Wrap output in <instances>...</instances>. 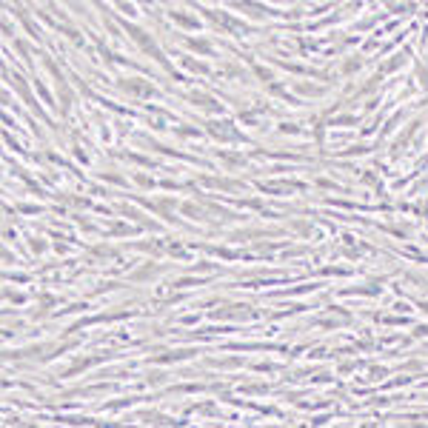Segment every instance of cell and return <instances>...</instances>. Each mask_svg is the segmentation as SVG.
<instances>
[{
  "instance_id": "7a4b0ae2",
  "label": "cell",
  "mask_w": 428,
  "mask_h": 428,
  "mask_svg": "<svg viewBox=\"0 0 428 428\" xmlns=\"http://www.w3.org/2000/svg\"><path fill=\"white\" fill-rule=\"evenodd\" d=\"M120 89H123V92H134L137 97H152V95H154V86H152V83H146V80H140V77L123 80V83H120Z\"/></svg>"
},
{
  "instance_id": "9c48e42d",
  "label": "cell",
  "mask_w": 428,
  "mask_h": 428,
  "mask_svg": "<svg viewBox=\"0 0 428 428\" xmlns=\"http://www.w3.org/2000/svg\"><path fill=\"white\" fill-rule=\"evenodd\" d=\"M406 63V54H400V58H394L391 63H385V72H391V69H397V66Z\"/></svg>"
},
{
  "instance_id": "52a82bcc",
  "label": "cell",
  "mask_w": 428,
  "mask_h": 428,
  "mask_svg": "<svg viewBox=\"0 0 428 428\" xmlns=\"http://www.w3.org/2000/svg\"><path fill=\"white\" fill-rule=\"evenodd\" d=\"M154 271H157V266H154V263H149V266H143V269L134 271V277H137V280H149V274H154Z\"/></svg>"
},
{
  "instance_id": "5b68a950",
  "label": "cell",
  "mask_w": 428,
  "mask_h": 428,
  "mask_svg": "<svg viewBox=\"0 0 428 428\" xmlns=\"http://www.w3.org/2000/svg\"><path fill=\"white\" fill-rule=\"evenodd\" d=\"M58 83H60V111L66 115L69 106H72V95H69V86H66L63 80H58Z\"/></svg>"
},
{
  "instance_id": "ba28073f",
  "label": "cell",
  "mask_w": 428,
  "mask_h": 428,
  "mask_svg": "<svg viewBox=\"0 0 428 428\" xmlns=\"http://www.w3.org/2000/svg\"><path fill=\"white\" fill-rule=\"evenodd\" d=\"M360 63H363V60L360 58H351V60H346V63H343V69H346V72H354V69H360Z\"/></svg>"
},
{
  "instance_id": "8992f818",
  "label": "cell",
  "mask_w": 428,
  "mask_h": 428,
  "mask_svg": "<svg viewBox=\"0 0 428 428\" xmlns=\"http://www.w3.org/2000/svg\"><path fill=\"white\" fill-rule=\"evenodd\" d=\"M186 46H189V49H194L197 54H206V51H211V43H209V40H186Z\"/></svg>"
},
{
  "instance_id": "6da1fadb",
  "label": "cell",
  "mask_w": 428,
  "mask_h": 428,
  "mask_svg": "<svg viewBox=\"0 0 428 428\" xmlns=\"http://www.w3.org/2000/svg\"><path fill=\"white\" fill-rule=\"evenodd\" d=\"M129 32H131V37H134V40H137V43L143 46V51H149V54H154L157 60H163V54L157 51V43H154V40H152L149 35H146V32L140 29V26H129Z\"/></svg>"
},
{
  "instance_id": "277c9868",
  "label": "cell",
  "mask_w": 428,
  "mask_h": 428,
  "mask_svg": "<svg viewBox=\"0 0 428 428\" xmlns=\"http://www.w3.org/2000/svg\"><path fill=\"white\" fill-rule=\"evenodd\" d=\"M191 103H197V106H206V109H211V111H220V103L211 100V97H203V92H194V95H191Z\"/></svg>"
},
{
  "instance_id": "3957f363",
  "label": "cell",
  "mask_w": 428,
  "mask_h": 428,
  "mask_svg": "<svg viewBox=\"0 0 428 428\" xmlns=\"http://www.w3.org/2000/svg\"><path fill=\"white\" fill-rule=\"evenodd\" d=\"M172 17H175L180 26H186V29H197V26H200V20H197L194 15H186V12H172Z\"/></svg>"
},
{
  "instance_id": "30bf717a",
  "label": "cell",
  "mask_w": 428,
  "mask_h": 428,
  "mask_svg": "<svg viewBox=\"0 0 428 428\" xmlns=\"http://www.w3.org/2000/svg\"><path fill=\"white\" fill-rule=\"evenodd\" d=\"M223 160H229V166H243V157H240V154H223Z\"/></svg>"
}]
</instances>
